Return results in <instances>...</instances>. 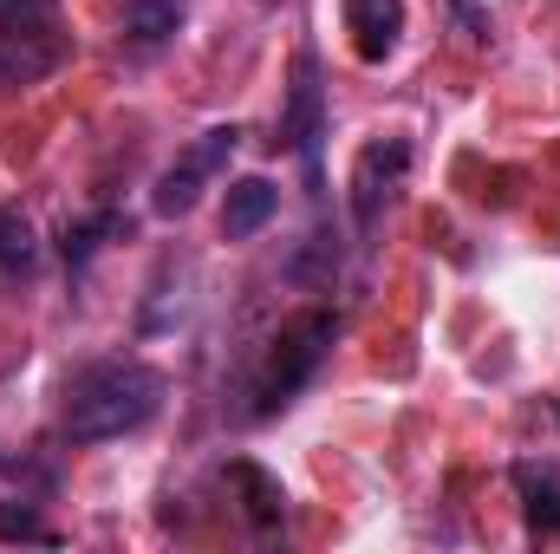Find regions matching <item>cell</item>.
Wrapping results in <instances>:
<instances>
[{"label": "cell", "mask_w": 560, "mask_h": 554, "mask_svg": "<svg viewBox=\"0 0 560 554\" xmlns=\"http://www.w3.org/2000/svg\"><path fill=\"white\" fill-rule=\"evenodd\" d=\"M156 412H163V372L143 366V359L85 366V372L66 385V437H72V443L131 437V430H143Z\"/></svg>", "instance_id": "1"}, {"label": "cell", "mask_w": 560, "mask_h": 554, "mask_svg": "<svg viewBox=\"0 0 560 554\" xmlns=\"http://www.w3.org/2000/svg\"><path fill=\"white\" fill-rule=\"evenodd\" d=\"M332 333H339V320H332L326 307H306V313H293V320L280 326L275 346H268V366H261V385H255V417L287 412V405L313 385V372H319L326 353H332Z\"/></svg>", "instance_id": "2"}, {"label": "cell", "mask_w": 560, "mask_h": 554, "mask_svg": "<svg viewBox=\"0 0 560 554\" xmlns=\"http://www.w3.org/2000/svg\"><path fill=\"white\" fill-rule=\"evenodd\" d=\"M235 143H242V131L235 125H209L202 138L189 143L163 176H156V189H150V209L163 216V222H176V216H189L196 203H202V189L229 170V157H235Z\"/></svg>", "instance_id": "3"}, {"label": "cell", "mask_w": 560, "mask_h": 554, "mask_svg": "<svg viewBox=\"0 0 560 554\" xmlns=\"http://www.w3.org/2000/svg\"><path fill=\"white\" fill-rule=\"evenodd\" d=\"M405 170H411V143L405 138H378L359 150V163H352V229H359V242L378 235L392 196L405 189Z\"/></svg>", "instance_id": "4"}, {"label": "cell", "mask_w": 560, "mask_h": 554, "mask_svg": "<svg viewBox=\"0 0 560 554\" xmlns=\"http://www.w3.org/2000/svg\"><path fill=\"white\" fill-rule=\"evenodd\" d=\"M319 138H326V92H319V59L300 53L293 59V85H287V112H280V143L306 163V176L319 183Z\"/></svg>", "instance_id": "5"}, {"label": "cell", "mask_w": 560, "mask_h": 554, "mask_svg": "<svg viewBox=\"0 0 560 554\" xmlns=\"http://www.w3.org/2000/svg\"><path fill=\"white\" fill-rule=\"evenodd\" d=\"M66 59H72V39L59 33V20H46V26H0V92L52 79Z\"/></svg>", "instance_id": "6"}, {"label": "cell", "mask_w": 560, "mask_h": 554, "mask_svg": "<svg viewBox=\"0 0 560 554\" xmlns=\"http://www.w3.org/2000/svg\"><path fill=\"white\" fill-rule=\"evenodd\" d=\"M346 33L365 66H385L405 39V0H346Z\"/></svg>", "instance_id": "7"}, {"label": "cell", "mask_w": 560, "mask_h": 554, "mask_svg": "<svg viewBox=\"0 0 560 554\" xmlns=\"http://www.w3.org/2000/svg\"><path fill=\"white\" fill-rule=\"evenodd\" d=\"M280 209V189L268 176H242V183H229V203H222V235L229 242H255L268 222H275Z\"/></svg>", "instance_id": "8"}, {"label": "cell", "mask_w": 560, "mask_h": 554, "mask_svg": "<svg viewBox=\"0 0 560 554\" xmlns=\"http://www.w3.org/2000/svg\"><path fill=\"white\" fill-rule=\"evenodd\" d=\"M229 489H242V516H248L255 535H275L280 522H287V489L261 463H229Z\"/></svg>", "instance_id": "9"}, {"label": "cell", "mask_w": 560, "mask_h": 554, "mask_svg": "<svg viewBox=\"0 0 560 554\" xmlns=\"http://www.w3.org/2000/svg\"><path fill=\"white\" fill-rule=\"evenodd\" d=\"M176 26H183V7H176V0H125V46H131L138 59L156 53V46H170Z\"/></svg>", "instance_id": "10"}, {"label": "cell", "mask_w": 560, "mask_h": 554, "mask_svg": "<svg viewBox=\"0 0 560 554\" xmlns=\"http://www.w3.org/2000/svg\"><path fill=\"white\" fill-rule=\"evenodd\" d=\"M0 275L7 280L39 275V229L20 203H0Z\"/></svg>", "instance_id": "11"}, {"label": "cell", "mask_w": 560, "mask_h": 554, "mask_svg": "<svg viewBox=\"0 0 560 554\" xmlns=\"http://www.w3.org/2000/svg\"><path fill=\"white\" fill-rule=\"evenodd\" d=\"M515 489H522V509H528V529L560 535V483L535 463H515Z\"/></svg>", "instance_id": "12"}, {"label": "cell", "mask_w": 560, "mask_h": 554, "mask_svg": "<svg viewBox=\"0 0 560 554\" xmlns=\"http://www.w3.org/2000/svg\"><path fill=\"white\" fill-rule=\"evenodd\" d=\"M0 542H52V529L33 503H0Z\"/></svg>", "instance_id": "13"}, {"label": "cell", "mask_w": 560, "mask_h": 554, "mask_svg": "<svg viewBox=\"0 0 560 554\" xmlns=\"http://www.w3.org/2000/svg\"><path fill=\"white\" fill-rule=\"evenodd\" d=\"M131 222H118V216H98V222H79L72 235H66V262H92L98 249H105V235H125Z\"/></svg>", "instance_id": "14"}, {"label": "cell", "mask_w": 560, "mask_h": 554, "mask_svg": "<svg viewBox=\"0 0 560 554\" xmlns=\"http://www.w3.org/2000/svg\"><path fill=\"white\" fill-rule=\"evenodd\" d=\"M59 0H0V26H46Z\"/></svg>", "instance_id": "15"}]
</instances>
